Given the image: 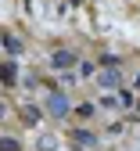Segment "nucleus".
<instances>
[{
  "mask_svg": "<svg viewBox=\"0 0 140 151\" xmlns=\"http://www.w3.org/2000/svg\"><path fill=\"white\" fill-rule=\"evenodd\" d=\"M97 65H101V68H118L122 61H118V54H101V58H97Z\"/></svg>",
  "mask_w": 140,
  "mask_h": 151,
  "instance_id": "nucleus-14",
  "label": "nucleus"
},
{
  "mask_svg": "<svg viewBox=\"0 0 140 151\" xmlns=\"http://www.w3.org/2000/svg\"><path fill=\"white\" fill-rule=\"evenodd\" d=\"M4 119H7V104L0 101V122H4Z\"/></svg>",
  "mask_w": 140,
  "mask_h": 151,
  "instance_id": "nucleus-17",
  "label": "nucleus"
},
{
  "mask_svg": "<svg viewBox=\"0 0 140 151\" xmlns=\"http://www.w3.org/2000/svg\"><path fill=\"white\" fill-rule=\"evenodd\" d=\"M36 151H57V137H54V133H39Z\"/></svg>",
  "mask_w": 140,
  "mask_h": 151,
  "instance_id": "nucleus-12",
  "label": "nucleus"
},
{
  "mask_svg": "<svg viewBox=\"0 0 140 151\" xmlns=\"http://www.w3.org/2000/svg\"><path fill=\"white\" fill-rule=\"evenodd\" d=\"M79 61H83V58H79V54L72 50V47H57L54 54H50V68L54 72H72V68H79Z\"/></svg>",
  "mask_w": 140,
  "mask_h": 151,
  "instance_id": "nucleus-2",
  "label": "nucleus"
},
{
  "mask_svg": "<svg viewBox=\"0 0 140 151\" xmlns=\"http://www.w3.org/2000/svg\"><path fill=\"white\" fill-rule=\"evenodd\" d=\"M43 108H47V115L54 119V122H65V119H72V101H68V93L61 90V86H54V90H47V97H43Z\"/></svg>",
  "mask_w": 140,
  "mask_h": 151,
  "instance_id": "nucleus-1",
  "label": "nucleus"
},
{
  "mask_svg": "<svg viewBox=\"0 0 140 151\" xmlns=\"http://www.w3.org/2000/svg\"><path fill=\"white\" fill-rule=\"evenodd\" d=\"M0 151H25V147H22L18 137H7V133H4V137H0Z\"/></svg>",
  "mask_w": 140,
  "mask_h": 151,
  "instance_id": "nucleus-13",
  "label": "nucleus"
},
{
  "mask_svg": "<svg viewBox=\"0 0 140 151\" xmlns=\"http://www.w3.org/2000/svg\"><path fill=\"white\" fill-rule=\"evenodd\" d=\"M129 86H133V90H136V93H140V72H136V76H133V83H129Z\"/></svg>",
  "mask_w": 140,
  "mask_h": 151,
  "instance_id": "nucleus-16",
  "label": "nucleus"
},
{
  "mask_svg": "<svg viewBox=\"0 0 140 151\" xmlns=\"http://www.w3.org/2000/svg\"><path fill=\"white\" fill-rule=\"evenodd\" d=\"M0 47L7 50V58H18V54L25 50V47H22V40H18L11 29H0Z\"/></svg>",
  "mask_w": 140,
  "mask_h": 151,
  "instance_id": "nucleus-6",
  "label": "nucleus"
},
{
  "mask_svg": "<svg viewBox=\"0 0 140 151\" xmlns=\"http://www.w3.org/2000/svg\"><path fill=\"white\" fill-rule=\"evenodd\" d=\"M97 86H101V90H118V86H122V65H118V68H101V72H97Z\"/></svg>",
  "mask_w": 140,
  "mask_h": 151,
  "instance_id": "nucleus-4",
  "label": "nucleus"
},
{
  "mask_svg": "<svg viewBox=\"0 0 140 151\" xmlns=\"http://www.w3.org/2000/svg\"><path fill=\"white\" fill-rule=\"evenodd\" d=\"M0 83H4V86H18V61L14 58L0 61Z\"/></svg>",
  "mask_w": 140,
  "mask_h": 151,
  "instance_id": "nucleus-7",
  "label": "nucleus"
},
{
  "mask_svg": "<svg viewBox=\"0 0 140 151\" xmlns=\"http://www.w3.org/2000/svg\"><path fill=\"white\" fill-rule=\"evenodd\" d=\"M68 140L79 144V147H90V151H93V147H101V133H97V129H90L86 122L72 126V129H68Z\"/></svg>",
  "mask_w": 140,
  "mask_h": 151,
  "instance_id": "nucleus-3",
  "label": "nucleus"
},
{
  "mask_svg": "<svg viewBox=\"0 0 140 151\" xmlns=\"http://www.w3.org/2000/svg\"><path fill=\"white\" fill-rule=\"evenodd\" d=\"M115 97H118V104H122V111H133V108H136V101H140V93H136L133 86H126V83H122V86L115 90Z\"/></svg>",
  "mask_w": 140,
  "mask_h": 151,
  "instance_id": "nucleus-9",
  "label": "nucleus"
},
{
  "mask_svg": "<svg viewBox=\"0 0 140 151\" xmlns=\"http://www.w3.org/2000/svg\"><path fill=\"white\" fill-rule=\"evenodd\" d=\"M97 104H101V111H122V104H118L115 90H104L101 97H97Z\"/></svg>",
  "mask_w": 140,
  "mask_h": 151,
  "instance_id": "nucleus-10",
  "label": "nucleus"
},
{
  "mask_svg": "<svg viewBox=\"0 0 140 151\" xmlns=\"http://www.w3.org/2000/svg\"><path fill=\"white\" fill-rule=\"evenodd\" d=\"M18 115H22V126L36 129L39 122H43V115H47V108H39V104H25L22 111H18Z\"/></svg>",
  "mask_w": 140,
  "mask_h": 151,
  "instance_id": "nucleus-5",
  "label": "nucleus"
},
{
  "mask_svg": "<svg viewBox=\"0 0 140 151\" xmlns=\"http://www.w3.org/2000/svg\"><path fill=\"white\" fill-rule=\"evenodd\" d=\"M126 133V122H108L104 126V137H122Z\"/></svg>",
  "mask_w": 140,
  "mask_h": 151,
  "instance_id": "nucleus-15",
  "label": "nucleus"
},
{
  "mask_svg": "<svg viewBox=\"0 0 140 151\" xmlns=\"http://www.w3.org/2000/svg\"><path fill=\"white\" fill-rule=\"evenodd\" d=\"M72 151H90V147H79V144H72Z\"/></svg>",
  "mask_w": 140,
  "mask_h": 151,
  "instance_id": "nucleus-18",
  "label": "nucleus"
},
{
  "mask_svg": "<svg viewBox=\"0 0 140 151\" xmlns=\"http://www.w3.org/2000/svg\"><path fill=\"white\" fill-rule=\"evenodd\" d=\"M75 72H79V79H97V72H101V65H97V61H90V58H83Z\"/></svg>",
  "mask_w": 140,
  "mask_h": 151,
  "instance_id": "nucleus-11",
  "label": "nucleus"
},
{
  "mask_svg": "<svg viewBox=\"0 0 140 151\" xmlns=\"http://www.w3.org/2000/svg\"><path fill=\"white\" fill-rule=\"evenodd\" d=\"M97 111H101V104H97V101H79V104L72 108V115H75L79 122H90V119H97Z\"/></svg>",
  "mask_w": 140,
  "mask_h": 151,
  "instance_id": "nucleus-8",
  "label": "nucleus"
}]
</instances>
